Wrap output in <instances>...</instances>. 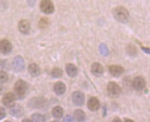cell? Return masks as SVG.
I'll return each mask as SVG.
<instances>
[{
  "mask_svg": "<svg viewBox=\"0 0 150 122\" xmlns=\"http://www.w3.org/2000/svg\"><path fill=\"white\" fill-rule=\"evenodd\" d=\"M8 80V75L4 71H0V83H6Z\"/></svg>",
  "mask_w": 150,
  "mask_h": 122,
  "instance_id": "cell-22",
  "label": "cell"
},
{
  "mask_svg": "<svg viewBox=\"0 0 150 122\" xmlns=\"http://www.w3.org/2000/svg\"><path fill=\"white\" fill-rule=\"evenodd\" d=\"M74 119L78 122H83L86 119V115L83 110L78 109L76 110L74 114Z\"/></svg>",
  "mask_w": 150,
  "mask_h": 122,
  "instance_id": "cell-17",
  "label": "cell"
},
{
  "mask_svg": "<svg viewBox=\"0 0 150 122\" xmlns=\"http://www.w3.org/2000/svg\"><path fill=\"white\" fill-rule=\"evenodd\" d=\"M66 72L69 77H74L78 74V68L73 64H68L66 66Z\"/></svg>",
  "mask_w": 150,
  "mask_h": 122,
  "instance_id": "cell-15",
  "label": "cell"
},
{
  "mask_svg": "<svg viewBox=\"0 0 150 122\" xmlns=\"http://www.w3.org/2000/svg\"><path fill=\"white\" fill-rule=\"evenodd\" d=\"M4 122H11V121H4Z\"/></svg>",
  "mask_w": 150,
  "mask_h": 122,
  "instance_id": "cell-32",
  "label": "cell"
},
{
  "mask_svg": "<svg viewBox=\"0 0 150 122\" xmlns=\"http://www.w3.org/2000/svg\"><path fill=\"white\" fill-rule=\"evenodd\" d=\"M63 122H74V119L71 116L67 115L65 116L64 119H63Z\"/></svg>",
  "mask_w": 150,
  "mask_h": 122,
  "instance_id": "cell-26",
  "label": "cell"
},
{
  "mask_svg": "<svg viewBox=\"0 0 150 122\" xmlns=\"http://www.w3.org/2000/svg\"><path fill=\"white\" fill-rule=\"evenodd\" d=\"M109 73L111 74L113 77H119L125 71L124 68L122 66H119V65H111L109 67Z\"/></svg>",
  "mask_w": 150,
  "mask_h": 122,
  "instance_id": "cell-9",
  "label": "cell"
},
{
  "mask_svg": "<svg viewBox=\"0 0 150 122\" xmlns=\"http://www.w3.org/2000/svg\"><path fill=\"white\" fill-rule=\"evenodd\" d=\"M127 52L129 55H132V56H135L137 54V49L134 46L129 45L127 47Z\"/></svg>",
  "mask_w": 150,
  "mask_h": 122,
  "instance_id": "cell-23",
  "label": "cell"
},
{
  "mask_svg": "<svg viewBox=\"0 0 150 122\" xmlns=\"http://www.w3.org/2000/svg\"><path fill=\"white\" fill-rule=\"evenodd\" d=\"M53 89H54L55 93L57 95H62L64 94L65 92H66L67 87L64 83L62 82V81H58V82L55 83Z\"/></svg>",
  "mask_w": 150,
  "mask_h": 122,
  "instance_id": "cell-14",
  "label": "cell"
},
{
  "mask_svg": "<svg viewBox=\"0 0 150 122\" xmlns=\"http://www.w3.org/2000/svg\"><path fill=\"white\" fill-rule=\"evenodd\" d=\"M100 52L103 55H107L108 54V49H107V46L105 44H101L100 47Z\"/></svg>",
  "mask_w": 150,
  "mask_h": 122,
  "instance_id": "cell-25",
  "label": "cell"
},
{
  "mask_svg": "<svg viewBox=\"0 0 150 122\" xmlns=\"http://www.w3.org/2000/svg\"><path fill=\"white\" fill-rule=\"evenodd\" d=\"M48 25H49V20H48V19L46 18H42L39 22L40 27L42 28H45L47 27Z\"/></svg>",
  "mask_w": 150,
  "mask_h": 122,
  "instance_id": "cell-24",
  "label": "cell"
},
{
  "mask_svg": "<svg viewBox=\"0 0 150 122\" xmlns=\"http://www.w3.org/2000/svg\"><path fill=\"white\" fill-rule=\"evenodd\" d=\"M28 72L30 75H32L33 77H38L40 74V68L38 64H31L28 66Z\"/></svg>",
  "mask_w": 150,
  "mask_h": 122,
  "instance_id": "cell-16",
  "label": "cell"
},
{
  "mask_svg": "<svg viewBox=\"0 0 150 122\" xmlns=\"http://www.w3.org/2000/svg\"><path fill=\"white\" fill-rule=\"evenodd\" d=\"M16 97L13 93H7L4 96L2 99V103L7 108H13L15 106V102H16Z\"/></svg>",
  "mask_w": 150,
  "mask_h": 122,
  "instance_id": "cell-4",
  "label": "cell"
},
{
  "mask_svg": "<svg viewBox=\"0 0 150 122\" xmlns=\"http://www.w3.org/2000/svg\"><path fill=\"white\" fill-rule=\"evenodd\" d=\"M73 103L77 106H81L84 103V95L81 91H75L72 94Z\"/></svg>",
  "mask_w": 150,
  "mask_h": 122,
  "instance_id": "cell-7",
  "label": "cell"
},
{
  "mask_svg": "<svg viewBox=\"0 0 150 122\" xmlns=\"http://www.w3.org/2000/svg\"><path fill=\"white\" fill-rule=\"evenodd\" d=\"M28 84L26 81L22 79H19L15 82L14 85V90L15 97L18 99H22L26 95L28 90Z\"/></svg>",
  "mask_w": 150,
  "mask_h": 122,
  "instance_id": "cell-2",
  "label": "cell"
},
{
  "mask_svg": "<svg viewBox=\"0 0 150 122\" xmlns=\"http://www.w3.org/2000/svg\"><path fill=\"white\" fill-rule=\"evenodd\" d=\"M91 71L92 74L96 77H100L104 72V68L103 66L98 62H94L91 66Z\"/></svg>",
  "mask_w": 150,
  "mask_h": 122,
  "instance_id": "cell-11",
  "label": "cell"
},
{
  "mask_svg": "<svg viewBox=\"0 0 150 122\" xmlns=\"http://www.w3.org/2000/svg\"><path fill=\"white\" fill-rule=\"evenodd\" d=\"M99 100L96 97H91L87 102V107L91 111H97L100 108Z\"/></svg>",
  "mask_w": 150,
  "mask_h": 122,
  "instance_id": "cell-12",
  "label": "cell"
},
{
  "mask_svg": "<svg viewBox=\"0 0 150 122\" xmlns=\"http://www.w3.org/2000/svg\"><path fill=\"white\" fill-rule=\"evenodd\" d=\"M13 66L16 71H22L24 68V60L21 56L15 57L13 62Z\"/></svg>",
  "mask_w": 150,
  "mask_h": 122,
  "instance_id": "cell-10",
  "label": "cell"
},
{
  "mask_svg": "<svg viewBox=\"0 0 150 122\" xmlns=\"http://www.w3.org/2000/svg\"><path fill=\"white\" fill-rule=\"evenodd\" d=\"M63 71L59 68H54L51 71V76L53 78H59L62 75Z\"/></svg>",
  "mask_w": 150,
  "mask_h": 122,
  "instance_id": "cell-20",
  "label": "cell"
},
{
  "mask_svg": "<svg viewBox=\"0 0 150 122\" xmlns=\"http://www.w3.org/2000/svg\"><path fill=\"white\" fill-rule=\"evenodd\" d=\"M13 49L12 44L8 40L2 39L0 41V52L4 55H8Z\"/></svg>",
  "mask_w": 150,
  "mask_h": 122,
  "instance_id": "cell-8",
  "label": "cell"
},
{
  "mask_svg": "<svg viewBox=\"0 0 150 122\" xmlns=\"http://www.w3.org/2000/svg\"><path fill=\"white\" fill-rule=\"evenodd\" d=\"M112 122H122V121H121V119H120V118L116 117L115 119H113Z\"/></svg>",
  "mask_w": 150,
  "mask_h": 122,
  "instance_id": "cell-28",
  "label": "cell"
},
{
  "mask_svg": "<svg viewBox=\"0 0 150 122\" xmlns=\"http://www.w3.org/2000/svg\"><path fill=\"white\" fill-rule=\"evenodd\" d=\"M6 116L5 109L3 107H0V120L3 119Z\"/></svg>",
  "mask_w": 150,
  "mask_h": 122,
  "instance_id": "cell-27",
  "label": "cell"
},
{
  "mask_svg": "<svg viewBox=\"0 0 150 122\" xmlns=\"http://www.w3.org/2000/svg\"><path fill=\"white\" fill-rule=\"evenodd\" d=\"M40 9L45 14H51L54 11V5L51 1L45 0L40 3Z\"/></svg>",
  "mask_w": 150,
  "mask_h": 122,
  "instance_id": "cell-5",
  "label": "cell"
},
{
  "mask_svg": "<svg viewBox=\"0 0 150 122\" xmlns=\"http://www.w3.org/2000/svg\"><path fill=\"white\" fill-rule=\"evenodd\" d=\"M113 15L117 21L121 23H127L129 19V13L125 8L117 6L113 10Z\"/></svg>",
  "mask_w": 150,
  "mask_h": 122,
  "instance_id": "cell-1",
  "label": "cell"
},
{
  "mask_svg": "<svg viewBox=\"0 0 150 122\" xmlns=\"http://www.w3.org/2000/svg\"><path fill=\"white\" fill-rule=\"evenodd\" d=\"M107 93L111 98H117L121 93V88L115 81H111L107 85Z\"/></svg>",
  "mask_w": 150,
  "mask_h": 122,
  "instance_id": "cell-3",
  "label": "cell"
},
{
  "mask_svg": "<svg viewBox=\"0 0 150 122\" xmlns=\"http://www.w3.org/2000/svg\"><path fill=\"white\" fill-rule=\"evenodd\" d=\"M146 86V81L143 77H136L134 79L133 81H132V87L134 90L137 91L143 90L145 88Z\"/></svg>",
  "mask_w": 150,
  "mask_h": 122,
  "instance_id": "cell-6",
  "label": "cell"
},
{
  "mask_svg": "<svg viewBox=\"0 0 150 122\" xmlns=\"http://www.w3.org/2000/svg\"><path fill=\"white\" fill-rule=\"evenodd\" d=\"M32 122H45V118L44 115L39 113H35L32 115Z\"/></svg>",
  "mask_w": 150,
  "mask_h": 122,
  "instance_id": "cell-21",
  "label": "cell"
},
{
  "mask_svg": "<svg viewBox=\"0 0 150 122\" xmlns=\"http://www.w3.org/2000/svg\"><path fill=\"white\" fill-rule=\"evenodd\" d=\"M23 109L20 106L17 105V106H13V108H11V114L13 116H15L16 117H20L23 115Z\"/></svg>",
  "mask_w": 150,
  "mask_h": 122,
  "instance_id": "cell-18",
  "label": "cell"
},
{
  "mask_svg": "<svg viewBox=\"0 0 150 122\" xmlns=\"http://www.w3.org/2000/svg\"><path fill=\"white\" fill-rule=\"evenodd\" d=\"M63 113H64V110L61 106H55L52 110V115L56 119H60L62 117Z\"/></svg>",
  "mask_w": 150,
  "mask_h": 122,
  "instance_id": "cell-19",
  "label": "cell"
},
{
  "mask_svg": "<svg viewBox=\"0 0 150 122\" xmlns=\"http://www.w3.org/2000/svg\"><path fill=\"white\" fill-rule=\"evenodd\" d=\"M125 122H134L133 120L132 119H126L125 120Z\"/></svg>",
  "mask_w": 150,
  "mask_h": 122,
  "instance_id": "cell-29",
  "label": "cell"
},
{
  "mask_svg": "<svg viewBox=\"0 0 150 122\" xmlns=\"http://www.w3.org/2000/svg\"><path fill=\"white\" fill-rule=\"evenodd\" d=\"M22 122H32V121H30V119H25L23 120Z\"/></svg>",
  "mask_w": 150,
  "mask_h": 122,
  "instance_id": "cell-30",
  "label": "cell"
},
{
  "mask_svg": "<svg viewBox=\"0 0 150 122\" xmlns=\"http://www.w3.org/2000/svg\"><path fill=\"white\" fill-rule=\"evenodd\" d=\"M18 28L20 31L22 32V34H24V35H27V34L29 33L30 29V23L26 20H21L20 22H19Z\"/></svg>",
  "mask_w": 150,
  "mask_h": 122,
  "instance_id": "cell-13",
  "label": "cell"
},
{
  "mask_svg": "<svg viewBox=\"0 0 150 122\" xmlns=\"http://www.w3.org/2000/svg\"><path fill=\"white\" fill-rule=\"evenodd\" d=\"M51 122H59V121H51Z\"/></svg>",
  "mask_w": 150,
  "mask_h": 122,
  "instance_id": "cell-31",
  "label": "cell"
}]
</instances>
